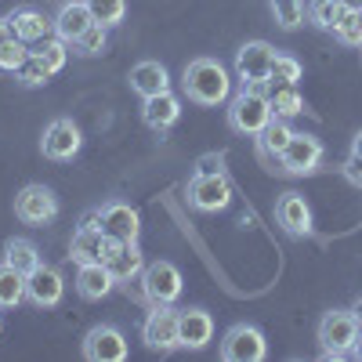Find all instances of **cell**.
<instances>
[{
  "mask_svg": "<svg viewBox=\"0 0 362 362\" xmlns=\"http://www.w3.org/2000/svg\"><path fill=\"white\" fill-rule=\"evenodd\" d=\"M181 83H185V95L196 105H221L232 95V80L218 58H196V62H189L185 73H181Z\"/></svg>",
  "mask_w": 362,
  "mask_h": 362,
  "instance_id": "6da1fadb",
  "label": "cell"
},
{
  "mask_svg": "<svg viewBox=\"0 0 362 362\" xmlns=\"http://www.w3.org/2000/svg\"><path fill=\"white\" fill-rule=\"evenodd\" d=\"M276 116L272 112V102L264 95V83H254V87H243L239 95L228 102V124L235 134H247V138H257L268 119Z\"/></svg>",
  "mask_w": 362,
  "mask_h": 362,
  "instance_id": "7a4b0ae2",
  "label": "cell"
},
{
  "mask_svg": "<svg viewBox=\"0 0 362 362\" xmlns=\"http://www.w3.org/2000/svg\"><path fill=\"white\" fill-rule=\"evenodd\" d=\"M358 337H362V329H358L351 308H334L319 322V344H322L326 358H348L355 351Z\"/></svg>",
  "mask_w": 362,
  "mask_h": 362,
  "instance_id": "3957f363",
  "label": "cell"
},
{
  "mask_svg": "<svg viewBox=\"0 0 362 362\" xmlns=\"http://www.w3.org/2000/svg\"><path fill=\"white\" fill-rule=\"evenodd\" d=\"M264 355H268V341L250 322H235L221 337V358L225 362H261Z\"/></svg>",
  "mask_w": 362,
  "mask_h": 362,
  "instance_id": "277c9868",
  "label": "cell"
},
{
  "mask_svg": "<svg viewBox=\"0 0 362 362\" xmlns=\"http://www.w3.org/2000/svg\"><path fill=\"white\" fill-rule=\"evenodd\" d=\"M272 62H276V47L264 44V40H250V44H243L235 51V76L243 80V87L268 83Z\"/></svg>",
  "mask_w": 362,
  "mask_h": 362,
  "instance_id": "5b68a950",
  "label": "cell"
},
{
  "mask_svg": "<svg viewBox=\"0 0 362 362\" xmlns=\"http://www.w3.org/2000/svg\"><path fill=\"white\" fill-rule=\"evenodd\" d=\"M232 203V185L225 174H196L189 181V206L203 210V214H218Z\"/></svg>",
  "mask_w": 362,
  "mask_h": 362,
  "instance_id": "8992f818",
  "label": "cell"
},
{
  "mask_svg": "<svg viewBox=\"0 0 362 362\" xmlns=\"http://www.w3.org/2000/svg\"><path fill=\"white\" fill-rule=\"evenodd\" d=\"M141 283H145V293H148L153 305H174V300L181 297V290H185L177 264H170V261H153L145 268Z\"/></svg>",
  "mask_w": 362,
  "mask_h": 362,
  "instance_id": "52a82bcc",
  "label": "cell"
},
{
  "mask_svg": "<svg viewBox=\"0 0 362 362\" xmlns=\"http://www.w3.org/2000/svg\"><path fill=\"white\" fill-rule=\"evenodd\" d=\"M319 160H322V141H319L315 134H297V131H293L290 145L283 148V156H279L283 170L293 174V177L315 174V170H319Z\"/></svg>",
  "mask_w": 362,
  "mask_h": 362,
  "instance_id": "ba28073f",
  "label": "cell"
},
{
  "mask_svg": "<svg viewBox=\"0 0 362 362\" xmlns=\"http://www.w3.org/2000/svg\"><path fill=\"white\" fill-rule=\"evenodd\" d=\"M15 214H18L25 225H47V221H54V214H58V196H54L47 185H25V189L15 196Z\"/></svg>",
  "mask_w": 362,
  "mask_h": 362,
  "instance_id": "9c48e42d",
  "label": "cell"
},
{
  "mask_svg": "<svg viewBox=\"0 0 362 362\" xmlns=\"http://www.w3.org/2000/svg\"><path fill=\"white\" fill-rule=\"evenodd\" d=\"M116 247V239H109L98 225H80L73 232V243H69V257L76 264H105L109 254Z\"/></svg>",
  "mask_w": 362,
  "mask_h": 362,
  "instance_id": "30bf717a",
  "label": "cell"
},
{
  "mask_svg": "<svg viewBox=\"0 0 362 362\" xmlns=\"http://www.w3.org/2000/svg\"><path fill=\"white\" fill-rule=\"evenodd\" d=\"M98 228L109 239H116V243H138L141 221H138V210L131 203H105L98 210Z\"/></svg>",
  "mask_w": 362,
  "mask_h": 362,
  "instance_id": "8fae6325",
  "label": "cell"
},
{
  "mask_svg": "<svg viewBox=\"0 0 362 362\" xmlns=\"http://www.w3.org/2000/svg\"><path fill=\"white\" fill-rule=\"evenodd\" d=\"M141 337H145V344L153 351L181 348V341H177V312L170 305H156L153 312H148L145 326H141Z\"/></svg>",
  "mask_w": 362,
  "mask_h": 362,
  "instance_id": "7c38bea8",
  "label": "cell"
},
{
  "mask_svg": "<svg viewBox=\"0 0 362 362\" xmlns=\"http://www.w3.org/2000/svg\"><path fill=\"white\" fill-rule=\"evenodd\" d=\"M83 358L90 362H124L127 358V337L116 326H95L83 337Z\"/></svg>",
  "mask_w": 362,
  "mask_h": 362,
  "instance_id": "4fadbf2b",
  "label": "cell"
},
{
  "mask_svg": "<svg viewBox=\"0 0 362 362\" xmlns=\"http://www.w3.org/2000/svg\"><path fill=\"white\" fill-rule=\"evenodd\" d=\"M44 156L47 160H73L76 153H80V145H83V138H80V127L73 124V119H54V124H47V131H44Z\"/></svg>",
  "mask_w": 362,
  "mask_h": 362,
  "instance_id": "5bb4252c",
  "label": "cell"
},
{
  "mask_svg": "<svg viewBox=\"0 0 362 362\" xmlns=\"http://www.w3.org/2000/svg\"><path fill=\"white\" fill-rule=\"evenodd\" d=\"M25 297L33 300L37 308H54L58 300L66 297V283H62V276H58L54 268L40 264V268H33L25 276Z\"/></svg>",
  "mask_w": 362,
  "mask_h": 362,
  "instance_id": "9a60e30c",
  "label": "cell"
},
{
  "mask_svg": "<svg viewBox=\"0 0 362 362\" xmlns=\"http://www.w3.org/2000/svg\"><path fill=\"white\" fill-rule=\"evenodd\" d=\"M90 25H95V15H90V8L83 4V0H62V8H58V15H54V37L58 40L76 44Z\"/></svg>",
  "mask_w": 362,
  "mask_h": 362,
  "instance_id": "2e32d148",
  "label": "cell"
},
{
  "mask_svg": "<svg viewBox=\"0 0 362 362\" xmlns=\"http://www.w3.org/2000/svg\"><path fill=\"white\" fill-rule=\"evenodd\" d=\"M177 341L189 351L206 348L210 341H214V319H210V312H203V308L177 312Z\"/></svg>",
  "mask_w": 362,
  "mask_h": 362,
  "instance_id": "e0dca14e",
  "label": "cell"
},
{
  "mask_svg": "<svg viewBox=\"0 0 362 362\" xmlns=\"http://www.w3.org/2000/svg\"><path fill=\"white\" fill-rule=\"evenodd\" d=\"M276 221L283 225L286 235H308L312 232V206L305 203L300 192H286L276 203Z\"/></svg>",
  "mask_w": 362,
  "mask_h": 362,
  "instance_id": "ac0fdd59",
  "label": "cell"
},
{
  "mask_svg": "<svg viewBox=\"0 0 362 362\" xmlns=\"http://www.w3.org/2000/svg\"><path fill=\"white\" fill-rule=\"evenodd\" d=\"M177 116H181V98L174 95V90H160V95L145 98V105H141V119H145V124L153 127V131L174 127Z\"/></svg>",
  "mask_w": 362,
  "mask_h": 362,
  "instance_id": "d6986e66",
  "label": "cell"
},
{
  "mask_svg": "<svg viewBox=\"0 0 362 362\" xmlns=\"http://www.w3.org/2000/svg\"><path fill=\"white\" fill-rule=\"evenodd\" d=\"M8 25H11L15 40H22V44H40L47 37V29H54V22H47L37 8H15L8 15Z\"/></svg>",
  "mask_w": 362,
  "mask_h": 362,
  "instance_id": "ffe728a7",
  "label": "cell"
},
{
  "mask_svg": "<svg viewBox=\"0 0 362 362\" xmlns=\"http://www.w3.org/2000/svg\"><path fill=\"white\" fill-rule=\"evenodd\" d=\"M112 286H116V279L105 264H80L76 268V293L83 300H102L112 293Z\"/></svg>",
  "mask_w": 362,
  "mask_h": 362,
  "instance_id": "44dd1931",
  "label": "cell"
},
{
  "mask_svg": "<svg viewBox=\"0 0 362 362\" xmlns=\"http://www.w3.org/2000/svg\"><path fill=\"white\" fill-rule=\"evenodd\" d=\"M105 268L112 272L116 283H127V279L138 276V272H145V257H141L138 243H116L109 261H105Z\"/></svg>",
  "mask_w": 362,
  "mask_h": 362,
  "instance_id": "7402d4cb",
  "label": "cell"
},
{
  "mask_svg": "<svg viewBox=\"0 0 362 362\" xmlns=\"http://www.w3.org/2000/svg\"><path fill=\"white\" fill-rule=\"evenodd\" d=\"M131 90L141 98H153L160 90H170V76L160 62H138L131 69Z\"/></svg>",
  "mask_w": 362,
  "mask_h": 362,
  "instance_id": "603a6c76",
  "label": "cell"
},
{
  "mask_svg": "<svg viewBox=\"0 0 362 362\" xmlns=\"http://www.w3.org/2000/svg\"><path fill=\"white\" fill-rule=\"evenodd\" d=\"M290 138H293V127L286 124L283 116H272V119H268V127L257 134L261 153H264V156H276V160L283 156V148L290 145Z\"/></svg>",
  "mask_w": 362,
  "mask_h": 362,
  "instance_id": "cb8c5ba5",
  "label": "cell"
},
{
  "mask_svg": "<svg viewBox=\"0 0 362 362\" xmlns=\"http://www.w3.org/2000/svg\"><path fill=\"white\" fill-rule=\"evenodd\" d=\"M268 102H272V112L283 116V119H293V116L305 112V98L297 95V83H272Z\"/></svg>",
  "mask_w": 362,
  "mask_h": 362,
  "instance_id": "d4e9b609",
  "label": "cell"
},
{
  "mask_svg": "<svg viewBox=\"0 0 362 362\" xmlns=\"http://www.w3.org/2000/svg\"><path fill=\"white\" fill-rule=\"evenodd\" d=\"M25 300V276L8 261L0 264V308H18Z\"/></svg>",
  "mask_w": 362,
  "mask_h": 362,
  "instance_id": "484cf974",
  "label": "cell"
},
{
  "mask_svg": "<svg viewBox=\"0 0 362 362\" xmlns=\"http://www.w3.org/2000/svg\"><path fill=\"white\" fill-rule=\"evenodd\" d=\"M4 261L11 264V268H18L22 276H29L33 268H40L44 261H40V250L29 243V239H8V247H4Z\"/></svg>",
  "mask_w": 362,
  "mask_h": 362,
  "instance_id": "4316f807",
  "label": "cell"
},
{
  "mask_svg": "<svg viewBox=\"0 0 362 362\" xmlns=\"http://www.w3.org/2000/svg\"><path fill=\"white\" fill-rule=\"evenodd\" d=\"M83 4L90 8L95 22L105 25V29L119 25V22H124V15H127V0H83Z\"/></svg>",
  "mask_w": 362,
  "mask_h": 362,
  "instance_id": "83f0119b",
  "label": "cell"
},
{
  "mask_svg": "<svg viewBox=\"0 0 362 362\" xmlns=\"http://www.w3.org/2000/svg\"><path fill=\"white\" fill-rule=\"evenodd\" d=\"M66 47H69L66 40H58V37H44V40L33 47V54L40 58V62H44L51 73H62L66 58H69V51H66Z\"/></svg>",
  "mask_w": 362,
  "mask_h": 362,
  "instance_id": "f1b7e54d",
  "label": "cell"
},
{
  "mask_svg": "<svg viewBox=\"0 0 362 362\" xmlns=\"http://www.w3.org/2000/svg\"><path fill=\"white\" fill-rule=\"evenodd\" d=\"M344 15V4L341 0H312L308 4V18L319 25V29H334Z\"/></svg>",
  "mask_w": 362,
  "mask_h": 362,
  "instance_id": "f546056e",
  "label": "cell"
},
{
  "mask_svg": "<svg viewBox=\"0 0 362 362\" xmlns=\"http://www.w3.org/2000/svg\"><path fill=\"white\" fill-rule=\"evenodd\" d=\"M334 33H337L341 44H348V47H362V15L351 11V8H344L341 22L334 25Z\"/></svg>",
  "mask_w": 362,
  "mask_h": 362,
  "instance_id": "4dcf8cb0",
  "label": "cell"
},
{
  "mask_svg": "<svg viewBox=\"0 0 362 362\" xmlns=\"http://www.w3.org/2000/svg\"><path fill=\"white\" fill-rule=\"evenodd\" d=\"M15 76H18V83H25V87H44V83H47L54 73H51V69L40 62V58H37L33 51H29V58L22 62V69H18Z\"/></svg>",
  "mask_w": 362,
  "mask_h": 362,
  "instance_id": "1f68e13d",
  "label": "cell"
},
{
  "mask_svg": "<svg viewBox=\"0 0 362 362\" xmlns=\"http://www.w3.org/2000/svg\"><path fill=\"white\" fill-rule=\"evenodd\" d=\"M272 15L283 29H297L305 18V0H272Z\"/></svg>",
  "mask_w": 362,
  "mask_h": 362,
  "instance_id": "d6a6232c",
  "label": "cell"
},
{
  "mask_svg": "<svg viewBox=\"0 0 362 362\" xmlns=\"http://www.w3.org/2000/svg\"><path fill=\"white\" fill-rule=\"evenodd\" d=\"M25 58H29V47L11 37L8 44H0V73H18Z\"/></svg>",
  "mask_w": 362,
  "mask_h": 362,
  "instance_id": "836d02e7",
  "label": "cell"
},
{
  "mask_svg": "<svg viewBox=\"0 0 362 362\" xmlns=\"http://www.w3.org/2000/svg\"><path fill=\"white\" fill-rule=\"evenodd\" d=\"M297 80H300V62H297L293 54H276L268 83H297Z\"/></svg>",
  "mask_w": 362,
  "mask_h": 362,
  "instance_id": "e575fe53",
  "label": "cell"
},
{
  "mask_svg": "<svg viewBox=\"0 0 362 362\" xmlns=\"http://www.w3.org/2000/svg\"><path fill=\"white\" fill-rule=\"evenodd\" d=\"M73 47H76V54H102V51H105V25L95 22Z\"/></svg>",
  "mask_w": 362,
  "mask_h": 362,
  "instance_id": "d590c367",
  "label": "cell"
},
{
  "mask_svg": "<svg viewBox=\"0 0 362 362\" xmlns=\"http://www.w3.org/2000/svg\"><path fill=\"white\" fill-rule=\"evenodd\" d=\"M196 174H221V156H203Z\"/></svg>",
  "mask_w": 362,
  "mask_h": 362,
  "instance_id": "8d00e7d4",
  "label": "cell"
},
{
  "mask_svg": "<svg viewBox=\"0 0 362 362\" xmlns=\"http://www.w3.org/2000/svg\"><path fill=\"white\" fill-rule=\"evenodd\" d=\"M348 177L355 181V185H362V160H355V156L348 160Z\"/></svg>",
  "mask_w": 362,
  "mask_h": 362,
  "instance_id": "74e56055",
  "label": "cell"
},
{
  "mask_svg": "<svg viewBox=\"0 0 362 362\" xmlns=\"http://www.w3.org/2000/svg\"><path fill=\"white\" fill-rule=\"evenodd\" d=\"M15 33H11V25H8V18H0V44H8Z\"/></svg>",
  "mask_w": 362,
  "mask_h": 362,
  "instance_id": "f35d334b",
  "label": "cell"
},
{
  "mask_svg": "<svg viewBox=\"0 0 362 362\" xmlns=\"http://www.w3.org/2000/svg\"><path fill=\"white\" fill-rule=\"evenodd\" d=\"M351 156H355V160H362V131L351 138Z\"/></svg>",
  "mask_w": 362,
  "mask_h": 362,
  "instance_id": "ab89813d",
  "label": "cell"
},
{
  "mask_svg": "<svg viewBox=\"0 0 362 362\" xmlns=\"http://www.w3.org/2000/svg\"><path fill=\"white\" fill-rule=\"evenodd\" d=\"M351 315H355V322H358V329H362V297L351 305Z\"/></svg>",
  "mask_w": 362,
  "mask_h": 362,
  "instance_id": "60d3db41",
  "label": "cell"
},
{
  "mask_svg": "<svg viewBox=\"0 0 362 362\" xmlns=\"http://www.w3.org/2000/svg\"><path fill=\"white\" fill-rule=\"evenodd\" d=\"M341 4H344V8H351V11H358V8H362V0H341Z\"/></svg>",
  "mask_w": 362,
  "mask_h": 362,
  "instance_id": "b9f144b4",
  "label": "cell"
},
{
  "mask_svg": "<svg viewBox=\"0 0 362 362\" xmlns=\"http://www.w3.org/2000/svg\"><path fill=\"white\" fill-rule=\"evenodd\" d=\"M355 358H362V337H358V344H355V351H351Z\"/></svg>",
  "mask_w": 362,
  "mask_h": 362,
  "instance_id": "7bdbcfd3",
  "label": "cell"
},
{
  "mask_svg": "<svg viewBox=\"0 0 362 362\" xmlns=\"http://www.w3.org/2000/svg\"><path fill=\"white\" fill-rule=\"evenodd\" d=\"M0 329H4V319H0Z\"/></svg>",
  "mask_w": 362,
  "mask_h": 362,
  "instance_id": "ee69618b",
  "label": "cell"
},
{
  "mask_svg": "<svg viewBox=\"0 0 362 362\" xmlns=\"http://www.w3.org/2000/svg\"><path fill=\"white\" fill-rule=\"evenodd\" d=\"M358 15H362V8H358Z\"/></svg>",
  "mask_w": 362,
  "mask_h": 362,
  "instance_id": "f6af8a7d",
  "label": "cell"
}]
</instances>
